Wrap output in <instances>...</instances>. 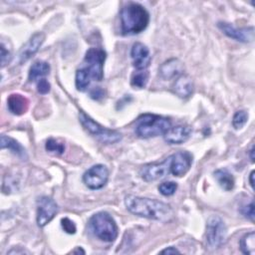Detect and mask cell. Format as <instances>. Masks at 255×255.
Listing matches in <instances>:
<instances>
[{"instance_id":"20","label":"cell","mask_w":255,"mask_h":255,"mask_svg":"<svg viewBox=\"0 0 255 255\" xmlns=\"http://www.w3.org/2000/svg\"><path fill=\"white\" fill-rule=\"evenodd\" d=\"M214 177L221 188L226 191H230L234 188L235 179L233 175L226 168H219L214 171Z\"/></svg>"},{"instance_id":"24","label":"cell","mask_w":255,"mask_h":255,"mask_svg":"<svg viewBox=\"0 0 255 255\" xmlns=\"http://www.w3.org/2000/svg\"><path fill=\"white\" fill-rule=\"evenodd\" d=\"M45 148L48 152L53 154H62L65 151V144L63 142L58 141L55 138H49L46 141Z\"/></svg>"},{"instance_id":"2","label":"cell","mask_w":255,"mask_h":255,"mask_svg":"<svg viewBox=\"0 0 255 255\" xmlns=\"http://www.w3.org/2000/svg\"><path fill=\"white\" fill-rule=\"evenodd\" d=\"M125 205L130 213L147 219L167 222L173 217V210L168 204L152 198L128 195Z\"/></svg>"},{"instance_id":"5","label":"cell","mask_w":255,"mask_h":255,"mask_svg":"<svg viewBox=\"0 0 255 255\" xmlns=\"http://www.w3.org/2000/svg\"><path fill=\"white\" fill-rule=\"evenodd\" d=\"M89 225L94 235L102 241L113 242L118 237V225L108 212L101 211L94 214L89 220Z\"/></svg>"},{"instance_id":"4","label":"cell","mask_w":255,"mask_h":255,"mask_svg":"<svg viewBox=\"0 0 255 255\" xmlns=\"http://www.w3.org/2000/svg\"><path fill=\"white\" fill-rule=\"evenodd\" d=\"M170 127L171 123L167 118L153 114H143L137 118L134 131L138 137L149 138L163 135Z\"/></svg>"},{"instance_id":"21","label":"cell","mask_w":255,"mask_h":255,"mask_svg":"<svg viewBox=\"0 0 255 255\" xmlns=\"http://www.w3.org/2000/svg\"><path fill=\"white\" fill-rule=\"evenodd\" d=\"M50 73V65L44 61L35 62L30 70L28 79L30 82H35L38 79H43V77L47 76Z\"/></svg>"},{"instance_id":"14","label":"cell","mask_w":255,"mask_h":255,"mask_svg":"<svg viewBox=\"0 0 255 255\" xmlns=\"http://www.w3.org/2000/svg\"><path fill=\"white\" fill-rule=\"evenodd\" d=\"M45 40V34L43 32H37L31 36L28 42L22 47L19 53V63L23 64L32 58L42 46Z\"/></svg>"},{"instance_id":"15","label":"cell","mask_w":255,"mask_h":255,"mask_svg":"<svg viewBox=\"0 0 255 255\" xmlns=\"http://www.w3.org/2000/svg\"><path fill=\"white\" fill-rule=\"evenodd\" d=\"M191 134V128L185 125L170 127L163 134L164 140L169 144H180L186 141Z\"/></svg>"},{"instance_id":"11","label":"cell","mask_w":255,"mask_h":255,"mask_svg":"<svg viewBox=\"0 0 255 255\" xmlns=\"http://www.w3.org/2000/svg\"><path fill=\"white\" fill-rule=\"evenodd\" d=\"M217 27L229 38L242 43H249L254 40V28H236L228 22H218Z\"/></svg>"},{"instance_id":"8","label":"cell","mask_w":255,"mask_h":255,"mask_svg":"<svg viewBox=\"0 0 255 255\" xmlns=\"http://www.w3.org/2000/svg\"><path fill=\"white\" fill-rule=\"evenodd\" d=\"M170 159H171V155H169L168 157H166L160 162H152V163L144 164L139 169L140 177L146 182L155 181L165 177L170 173Z\"/></svg>"},{"instance_id":"18","label":"cell","mask_w":255,"mask_h":255,"mask_svg":"<svg viewBox=\"0 0 255 255\" xmlns=\"http://www.w3.org/2000/svg\"><path fill=\"white\" fill-rule=\"evenodd\" d=\"M7 107L13 115L21 116L27 112L29 107V101L23 95L12 94L7 99Z\"/></svg>"},{"instance_id":"31","label":"cell","mask_w":255,"mask_h":255,"mask_svg":"<svg viewBox=\"0 0 255 255\" xmlns=\"http://www.w3.org/2000/svg\"><path fill=\"white\" fill-rule=\"evenodd\" d=\"M105 96V92L100 88V87H96L94 88L91 92H90V97L96 101H100L101 99H103Z\"/></svg>"},{"instance_id":"9","label":"cell","mask_w":255,"mask_h":255,"mask_svg":"<svg viewBox=\"0 0 255 255\" xmlns=\"http://www.w3.org/2000/svg\"><path fill=\"white\" fill-rule=\"evenodd\" d=\"M109 179V169L104 164H96L83 174L85 185L93 190L103 188Z\"/></svg>"},{"instance_id":"27","label":"cell","mask_w":255,"mask_h":255,"mask_svg":"<svg viewBox=\"0 0 255 255\" xmlns=\"http://www.w3.org/2000/svg\"><path fill=\"white\" fill-rule=\"evenodd\" d=\"M61 225H62V228L64 229L65 232L69 233V234H74L76 233V225L75 223L69 219L68 217H65V218H62L61 220Z\"/></svg>"},{"instance_id":"16","label":"cell","mask_w":255,"mask_h":255,"mask_svg":"<svg viewBox=\"0 0 255 255\" xmlns=\"http://www.w3.org/2000/svg\"><path fill=\"white\" fill-rule=\"evenodd\" d=\"M184 66L178 59H170L161 64L159 67V75L164 80H170L183 74Z\"/></svg>"},{"instance_id":"3","label":"cell","mask_w":255,"mask_h":255,"mask_svg":"<svg viewBox=\"0 0 255 255\" xmlns=\"http://www.w3.org/2000/svg\"><path fill=\"white\" fill-rule=\"evenodd\" d=\"M121 28L124 35H135L142 32L149 23V13L140 4L129 2L120 14Z\"/></svg>"},{"instance_id":"33","label":"cell","mask_w":255,"mask_h":255,"mask_svg":"<svg viewBox=\"0 0 255 255\" xmlns=\"http://www.w3.org/2000/svg\"><path fill=\"white\" fill-rule=\"evenodd\" d=\"M249 183H250L251 187L254 188V170H252L249 175Z\"/></svg>"},{"instance_id":"22","label":"cell","mask_w":255,"mask_h":255,"mask_svg":"<svg viewBox=\"0 0 255 255\" xmlns=\"http://www.w3.org/2000/svg\"><path fill=\"white\" fill-rule=\"evenodd\" d=\"M239 245H240L241 251L244 254L254 255L255 254V233H254V231L246 233L240 239Z\"/></svg>"},{"instance_id":"32","label":"cell","mask_w":255,"mask_h":255,"mask_svg":"<svg viewBox=\"0 0 255 255\" xmlns=\"http://www.w3.org/2000/svg\"><path fill=\"white\" fill-rule=\"evenodd\" d=\"M175 253H180V251L173 246H169L160 251V254H175Z\"/></svg>"},{"instance_id":"1","label":"cell","mask_w":255,"mask_h":255,"mask_svg":"<svg viewBox=\"0 0 255 255\" xmlns=\"http://www.w3.org/2000/svg\"><path fill=\"white\" fill-rule=\"evenodd\" d=\"M107 54L102 48H90L85 55L82 66L77 70L75 85L78 91L84 92L91 82H100L104 78V64Z\"/></svg>"},{"instance_id":"17","label":"cell","mask_w":255,"mask_h":255,"mask_svg":"<svg viewBox=\"0 0 255 255\" xmlns=\"http://www.w3.org/2000/svg\"><path fill=\"white\" fill-rule=\"evenodd\" d=\"M193 80L187 74H181L179 77H177L173 85L174 93L181 99H186L190 97L193 92Z\"/></svg>"},{"instance_id":"23","label":"cell","mask_w":255,"mask_h":255,"mask_svg":"<svg viewBox=\"0 0 255 255\" xmlns=\"http://www.w3.org/2000/svg\"><path fill=\"white\" fill-rule=\"evenodd\" d=\"M148 77H149V73L147 70H136V72H134L131 76L130 84L134 88L142 89L146 86Z\"/></svg>"},{"instance_id":"34","label":"cell","mask_w":255,"mask_h":255,"mask_svg":"<svg viewBox=\"0 0 255 255\" xmlns=\"http://www.w3.org/2000/svg\"><path fill=\"white\" fill-rule=\"evenodd\" d=\"M253 153H254V147H253V145H252L251 148H250V150H249V154H250L251 161H254V155H253Z\"/></svg>"},{"instance_id":"25","label":"cell","mask_w":255,"mask_h":255,"mask_svg":"<svg viewBox=\"0 0 255 255\" xmlns=\"http://www.w3.org/2000/svg\"><path fill=\"white\" fill-rule=\"evenodd\" d=\"M248 121V113L244 110L237 111L232 119V126L235 129L242 128Z\"/></svg>"},{"instance_id":"12","label":"cell","mask_w":255,"mask_h":255,"mask_svg":"<svg viewBox=\"0 0 255 255\" xmlns=\"http://www.w3.org/2000/svg\"><path fill=\"white\" fill-rule=\"evenodd\" d=\"M192 154L189 151L181 150L171 155L170 173L174 176H183L191 167Z\"/></svg>"},{"instance_id":"6","label":"cell","mask_w":255,"mask_h":255,"mask_svg":"<svg viewBox=\"0 0 255 255\" xmlns=\"http://www.w3.org/2000/svg\"><path fill=\"white\" fill-rule=\"evenodd\" d=\"M80 122L84 128L101 140L103 143H116L122 139V133L115 129L107 128L101 126L99 123L94 121L91 117L86 115L84 112H81L79 115Z\"/></svg>"},{"instance_id":"28","label":"cell","mask_w":255,"mask_h":255,"mask_svg":"<svg viewBox=\"0 0 255 255\" xmlns=\"http://www.w3.org/2000/svg\"><path fill=\"white\" fill-rule=\"evenodd\" d=\"M241 213L251 221H254V202L251 201L249 204H245L240 209Z\"/></svg>"},{"instance_id":"29","label":"cell","mask_w":255,"mask_h":255,"mask_svg":"<svg viewBox=\"0 0 255 255\" xmlns=\"http://www.w3.org/2000/svg\"><path fill=\"white\" fill-rule=\"evenodd\" d=\"M1 67H5L8 63H10L11 59H12V56H11V53L8 49H6L4 43L2 42L1 43Z\"/></svg>"},{"instance_id":"10","label":"cell","mask_w":255,"mask_h":255,"mask_svg":"<svg viewBox=\"0 0 255 255\" xmlns=\"http://www.w3.org/2000/svg\"><path fill=\"white\" fill-rule=\"evenodd\" d=\"M58 211V205L48 196H43L37 201V224L39 227L47 225L56 215Z\"/></svg>"},{"instance_id":"7","label":"cell","mask_w":255,"mask_h":255,"mask_svg":"<svg viewBox=\"0 0 255 255\" xmlns=\"http://www.w3.org/2000/svg\"><path fill=\"white\" fill-rule=\"evenodd\" d=\"M227 227L224 220L218 215H212L206 223L205 239L207 245L212 249L220 248L226 241Z\"/></svg>"},{"instance_id":"26","label":"cell","mask_w":255,"mask_h":255,"mask_svg":"<svg viewBox=\"0 0 255 255\" xmlns=\"http://www.w3.org/2000/svg\"><path fill=\"white\" fill-rule=\"evenodd\" d=\"M177 189V183L174 181H165L159 184L158 190L164 196H170L175 193Z\"/></svg>"},{"instance_id":"19","label":"cell","mask_w":255,"mask_h":255,"mask_svg":"<svg viewBox=\"0 0 255 255\" xmlns=\"http://www.w3.org/2000/svg\"><path fill=\"white\" fill-rule=\"evenodd\" d=\"M1 148L9 149L12 153H14L23 160H26L28 158V154L24 146L19 141L6 134L1 135Z\"/></svg>"},{"instance_id":"30","label":"cell","mask_w":255,"mask_h":255,"mask_svg":"<svg viewBox=\"0 0 255 255\" xmlns=\"http://www.w3.org/2000/svg\"><path fill=\"white\" fill-rule=\"evenodd\" d=\"M37 90H38V92L40 94L46 95V94H48L50 92L51 85H50V83L46 79H44V78L40 79L38 81V84H37Z\"/></svg>"},{"instance_id":"13","label":"cell","mask_w":255,"mask_h":255,"mask_svg":"<svg viewBox=\"0 0 255 255\" xmlns=\"http://www.w3.org/2000/svg\"><path fill=\"white\" fill-rule=\"evenodd\" d=\"M130 57L132 65L136 70H146L151 61L148 48L140 42H136L132 45Z\"/></svg>"}]
</instances>
